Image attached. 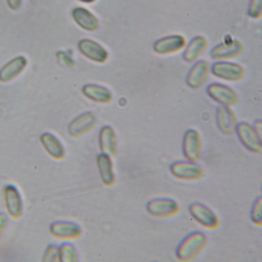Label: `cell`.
Returning <instances> with one entry per match:
<instances>
[{
  "mask_svg": "<svg viewBox=\"0 0 262 262\" xmlns=\"http://www.w3.org/2000/svg\"><path fill=\"white\" fill-rule=\"evenodd\" d=\"M208 243L206 235L201 231H195L187 235L176 249V257L182 262L191 261L203 251Z\"/></svg>",
  "mask_w": 262,
  "mask_h": 262,
  "instance_id": "6da1fadb",
  "label": "cell"
},
{
  "mask_svg": "<svg viewBox=\"0 0 262 262\" xmlns=\"http://www.w3.org/2000/svg\"><path fill=\"white\" fill-rule=\"evenodd\" d=\"M171 174L180 180L193 182L202 179L205 176V169L197 162L179 161L170 166Z\"/></svg>",
  "mask_w": 262,
  "mask_h": 262,
  "instance_id": "7a4b0ae2",
  "label": "cell"
},
{
  "mask_svg": "<svg viewBox=\"0 0 262 262\" xmlns=\"http://www.w3.org/2000/svg\"><path fill=\"white\" fill-rule=\"evenodd\" d=\"M235 133L241 143L246 149L254 154L261 152V136L257 133L254 126L248 122H240L236 127Z\"/></svg>",
  "mask_w": 262,
  "mask_h": 262,
  "instance_id": "3957f363",
  "label": "cell"
},
{
  "mask_svg": "<svg viewBox=\"0 0 262 262\" xmlns=\"http://www.w3.org/2000/svg\"><path fill=\"white\" fill-rule=\"evenodd\" d=\"M188 211L193 219L204 228L214 230L220 225L217 214L203 204L194 202L190 205Z\"/></svg>",
  "mask_w": 262,
  "mask_h": 262,
  "instance_id": "277c9868",
  "label": "cell"
},
{
  "mask_svg": "<svg viewBox=\"0 0 262 262\" xmlns=\"http://www.w3.org/2000/svg\"><path fill=\"white\" fill-rule=\"evenodd\" d=\"M182 151L187 161L198 162L200 160L202 155V140L196 130L188 129L184 135Z\"/></svg>",
  "mask_w": 262,
  "mask_h": 262,
  "instance_id": "5b68a950",
  "label": "cell"
},
{
  "mask_svg": "<svg viewBox=\"0 0 262 262\" xmlns=\"http://www.w3.org/2000/svg\"><path fill=\"white\" fill-rule=\"evenodd\" d=\"M146 210L148 214L158 219H165L176 215L179 211V206L176 201L168 198L152 199L147 203Z\"/></svg>",
  "mask_w": 262,
  "mask_h": 262,
  "instance_id": "8992f818",
  "label": "cell"
},
{
  "mask_svg": "<svg viewBox=\"0 0 262 262\" xmlns=\"http://www.w3.org/2000/svg\"><path fill=\"white\" fill-rule=\"evenodd\" d=\"M207 93L214 102L223 106L232 107L238 103L239 98L237 93L223 84H210L207 88Z\"/></svg>",
  "mask_w": 262,
  "mask_h": 262,
  "instance_id": "52a82bcc",
  "label": "cell"
},
{
  "mask_svg": "<svg viewBox=\"0 0 262 262\" xmlns=\"http://www.w3.org/2000/svg\"><path fill=\"white\" fill-rule=\"evenodd\" d=\"M213 76L223 80L237 82L245 76V70L242 66L234 62H214L211 68Z\"/></svg>",
  "mask_w": 262,
  "mask_h": 262,
  "instance_id": "ba28073f",
  "label": "cell"
},
{
  "mask_svg": "<svg viewBox=\"0 0 262 262\" xmlns=\"http://www.w3.org/2000/svg\"><path fill=\"white\" fill-rule=\"evenodd\" d=\"M4 200L8 214L13 219H19L24 214V201L19 189L13 185H6Z\"/></svg>",
  "mask_w": 262,
  "mask_h": 262,
  "instance_id": "9c48e42d",
  "label": "cell"
},
{
  "mask_svg": "<svg viewBox=\"0 0 262 262\" xmlns=\"http://www.w3.org/2000/svg\"><path fill=\"white\" fill-rule=\"evenodd\" d=\"M187 41L181 35H171L161 38L153 45V50L159 55H171L179 53L186 47Z\"/></svg>",
  "mask_w": 262,
  "mask_h": 262,
  "instance_id": "30bf717a",
  "label": "cell"
},
{
  "mask_svg": "<svg viewBox=\"0 0 262 262\" xmlns=\"http://www.w3.org/2000/svg\"><path fill=\"white\" fill-rule=\"evenodd\" d=\"M50 232L54 237L62 240H76L82 235V228L73 222L59 221L50 225Z\"/></svg>",
  "mask_w": 262,
  "mask_h": 262,
  "instance_id": "8fae6325",
  "label": "cell"
},
{
  "mask_svg": "<svg viewBox=\"0 0 262 262\" xmlns=\"http://www.w3.org/2000/svg\"><path fill=\"white\" fill-rule=\"evenodd\" d=\"M78 47L80 53L85 57L98 63L106 62L110 56L108 52L103 47L91 39H82L79 41Z\"/></svg>",
  "mask_w": 262,
  "mask_h": 262,
  "instance_id": "7c38bea8",
  "label": "cell"
},
{
  "mask_svg": "<svg viewBox=\"0 0 262 262\" xmlns=\"http://www.w3.org/2000/svg\"><path fill=\"white\" fill-rule=\"evenodd\" d=\"M216 123L223 134L231 136L235 133L237 125V118L231 107H217L216 110Z\"/></svg>",
  "mask_w": 262,
  "mask_h": 262,
  "instance_id": "4fadbf2b",
  "label": "cell"
},
{
  "mask_svg": "<svg viewBox=\"0 0 262 262\" xmlns=\"http://www.w3.org/2000/svg\"><path fill=\"white\" fill-rule=\"evenodd\" d=\"M97 123V117L91 112L82 113L73 119L68 127L69 134L73 137H79L94 128Z\"/></svg>",
  "mask_w": 262,
  "mask_h": 262,
  "instance_id": "5bb4252c",
  "label": "cell"
},
{
  "mask_svg": "<svg viewBox=\"0 0 262 262\" xmlns=\"http://www.w3.org/2000/svg\"><path fill=\"white\" fill-rule=\"evenodd\" d=\"M211 67L205 60H200L191 67L186 78V83L190 88L197 90L205 84L209 76Z\"/></svg>",
  "mask_w": 262,
  "mask_h": 262,
  "instance_id": "9a60e30c",
  "label": "cell"
},
{
  "mask_svg": "<svg viewBox=\"0 0 262 262\" xmlns=\"http://www.w3.org/2000/svg\"><path fill=\"white\" fill-rule=\"evenodd\" d=\"M243 51V46L237 40L228 41L219 44L211 50L210 55L214 60H227L233 59Z\"/></svg>",
  "mask_w": 262,
  "mask_h": 262,
  "instance_id": "2e32d148",
  "label": "cell"
},
{
  "mask_svg": "<svg viewBox=\"0 0 262 262\" xmlns=\"http://www.w3.org/2000/svg\"><path fill=\"white\" fill-rule=\"evenodd\" d=\"M101 151L111 158L116 157L118 153V139L116 132L110 125L101 128L99 136Z\"/></svg>",
  "mask_w": 262,
  "mask_h": 262,
  "instance_id": "e0dca14e",
  "label": "cell"
},
{
  "mask_svg": "<svg viewBox=\"0 0 262 262\" xmlns=\"http://www.w3.org/2000/svg\"><path fill=\"white\" fill-rule=\"evenodd\" d=\"M96 164L102 183L106 186H113L116 182V174L112 158L101 153L97 156Z\"/></svg>",
  "mask_w": 262,
  "mask_h": 262,
  "instance_id": "ac0fdd59",
  "label": "cell"
},
{
  "mask_svg": "<svg viewBox=\"0 0 262 262\" xmlns=\"http://www.w3.org/2000/svg\"><path fill=\"white\" fill-rule=\"evenodd\" d=\"M82 92L87 99L97 103H110L113 99V93L108 88L96 84L84 85Z\"/></svg>",
  "mask_w": 262,
  "mask_h": 262,
  "instance_id": "d6986e66",
  "label": "cell"
},
{
  "mask_svg": "<svg viewBox=\"0 0 262 262\" xmlns=\"http://www.w3.org/2000/svg\"><path fill=\"white\" fill-rule=\"evenodd\" d=\"M27 60L24 56H18L12 59L0 70V81L7 82L17 77L26 68Z\"/></svg>",
  "mask_w": 262,
  "mask_h": 262,
  "instance_id": "ffe728a7",
  "label": "cell"
},
{
  "mask_svg": "<svg viewBox=\"0 0 262 262\" xmlns=\"http://www.w3.org/2000/svg\"><path fill=\"white\" fill-rule=\"evenodd\" d=\"M73 19L83 30L95 31L99 27V22L96 16L83 7H76L73 10Z\"/></svg>",
  "mask_w": 262,
  "mask_h": 262,
  "instance_id": "44dd1931",
  "label": "cell"
},
{
  "mask_svg": "<svg viewBox=\"0 0 262 262\" xmlns=\"http://www.w3.org/2000/svg\"><path fill=\"white\" fill-rule=\"evenodd\" d=\"M40 142L49 155L56 160L63 159L66 150L61 141L54 135L50 133H43L41 136Z\"/></svg>",
  "mask_w": 262,
  "mask_h": 262,
  "instance_id": "7402d4cb",
  "label": "cell"
},
{
  "mask_svg": "<svg viewBox=\"0 0 262 262\" xmlns=\"http://www.w3.org/2000/svg\"><path fill=\"white\" fill-rule=\"evenodd\" d=\"M208 48L206 38L198 36L193 38L186 46L183 53V59L188 62H194L199 59Z\"/></svg>",
  "mask_w": 262,
  "mask_h": 262,
  "instance_id": "603a6c76",
  "label": "cell"
},
{
  "mask_svg": "<svg viewBox=\"0 0 262 262\" xmlns=\"http://www.w3.org/2000/svg\"><path fill=\"white\" fill-rule=\"evenodd\" d=\"M59 261H79L77 251L73 244L70 243V242H64L60 245L59 247Z\"/></svg>",
  "mask_w": 262,
  "mask_h": 262,
  "instance_id": "cb8c5ba5",
  "label": "cell"
},
{
  "mask_svg": "<svg viewBox=\"0 0 262 262\" xmlns=\"http://www.w3.org/2000/svg\"><path fill=\"white\" fill-rule=\"evenodd\" d=\"M251 219L253 223L257 226L262 225V199L258 197L253 204L251 210Z\"/></svg>",
  "mask_w": 262,
  "mask_h": 262,
  "instance_id": "d4e9b609",
  "label": "cell"
},
{
  "mask_svg": "<svg viewBox=\"0 0 262 262\" xmlns=\"http://www.w3.org/2000/svg\"><path fill=\"white\" fill-rule=\"evenodd\" d=\"M43 261H59V247L58 245L51 244L47 247L44 253Z\"/></svg>",
  "mask_w": 262,
  "mask_h": 262,
  "instance_id": "484cf974",
  "label": "cell"
},
{
  "mask_svg": "<svg viewBox=\"0 0 262 262\" xmlns=\"http://www.w3.org/2000/svg\"><path fill=\"white\" fill-rule=\"evenodd\" d=\"M248 15L253 19H260L262 15V0H251L248 7Z\"/></svg>",
  "mask_w": 262,
  "mask_h": 262,
  "instance_id": "4316f807",
  "label": "cell"
},
{
  "mask_svg": "<svg viewBox=\"0 0 262 262\" xmlns=\"http://www.w3.org/2000/svg\"><path fill=\"white\" fill-rule=\"evenodd\" d=\"M9 217L5 213L0 212V239L8 227Z\"/></svg>",
  "mask_w": 262,
  "mask_h": 262,
  "instance_id": "83f0119b",
  "label": "cell"
},
{
  "mask_svg": "<svg viewBox=\"0 0 262 262\" xmlns=\"http://www.w3.org/2000/svg\"><path fill=\"white\" fill-rule=\"evenodd\" d=\"M9 7L13 10H18L22 7L24 0H7Z\"/></svg>",
  "mask_w": 262,
  "mask_h": 262,
  "instance_id": "f1b7e54d",
  "label": "cell"
},
{
  "mask_svg": "<svg viewBox=\"0 0 262 262\" xmlns=\"http://www.w3.org/2000/svg\"><path fill=\"white\" fill-rule=\"evenodd\" d=\"M254 128H255L256 131L257 132L259 135L261 136V122L260 120L257 121V122L254 123Z\"/></svg>",
  "mask_w": 262,
  "mask_h": 262,
  "instance_id": "f546056e",
  "label": "cell"
},
{
  "mask_svg": "<svg viewBox=\"0 0 262 262\" xmlns=\"http://www.w3.org/2000/svg\"><path fill=\"white\" fill-rule=\"evenodd\" d=\"M79 1L84 3V4H93L96 0H79Z\"/></svg>",
  "mask_w": 262,
  "mask_h": 262,
  "instance_id": "4dcf8cb0",
  "label": "cell"
}]
</instances>
